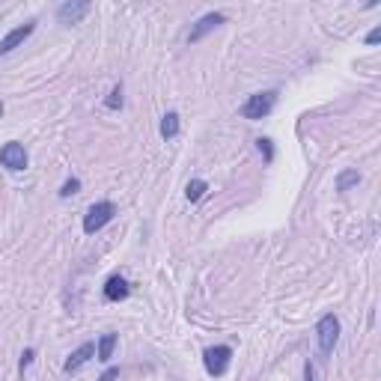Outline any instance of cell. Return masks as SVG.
I'll use <instances>...</instances> for the list:
<instances>
[{
    "label": "cell",
    "instance_id": "1",
    "mask_svg": "<svg viewBox=\"0 0 381 381\" xmlns=\"http://www.w3.org/2000/svg\"><path fill=\"white\" fill-rule=\"evenodd\" d=\"M274 105H277V89H265V93H253V96H248V102L241 105V110L239 114L244 117V119H265L268 114L274 110Z\"/></svg>",
    "mask_w": 381,
    "mask_h": 381
},
{
    "label": "cell",
    "instance_id": "2",
    "mask_svg": "<svg viewBox=\"0 0 381 381\" xmlns=\"http://www.w3.org/2000/svg\"><path fill=\"white\" fill-rule=\"evenodd\" d=\"M117 218V206L110 203V200H98V203H93L87 209V215H84V232L87 235H96L102 227H107L110 221Z\"/></svg>",
    "mask_w": 381,
    "mask_h": 381
},
{
    "label": "cell",
    "instance_id": "3",
    "mask_svg": "<svg viewBox=\"0 0 381 381\" xmlns=\"http://www.w3.org/2000/svg\"><path fill=\"white\" fill-rule=\"evenodd\" d=\"M316 340H319V352L328 357L334 352V345L340 340V319L334 316V313H324L316 324Z\"/></svg>",
    "mask_w": 381,
    "mask_h": 381
},
{
    "label": "cell",
    "instance_id": "4",
    "mask_svg": "<svg viewBox=\"0 0 381 381\" xmlns=\"http://www.w3.org/2000/svg\"><path fill=\"white\" fill-rule=\"evenodd\" d=\"M232 364V349L230 345H209V349L203 352V366H206V373L209 375H227V369Z\"/></svg>",
    "mask_w": 381,
    "mask_h": 381
},
{
    "label": "cell",
    "instance_id": "5",
    "mask_svg": "<svg viewBox=\"0 0 381 381\" xmlns=\"http://www.w3.org/2000/svg\"><path fill=\"white\" fill-rule=\"evenodd\" d=\"M0 164L6 167V170H13V173H21V170H27V152L21 143L15 140H9L0 147Z\"/></svg>",
    "mask_w": 381,
    "mask_h": 381
},
{
    "label": "cell",
    "instance_id": "6",
    "mask_svg": "<svg viewBox=\"0 0 381 381\" xmlns=\"http://www.w3.org/2000/svg\"><path fill=\"white\" fill-rule=\"evenodd\" d=\"M89 15V3L87 0H66V3L57 6V21L66 27L72 24H81V21Z\"/></svg>",
    "mask_w": 381,
    "mask_h": 381
},
{
    "label": "cell",
    "instance_id": "7",
    "mask_svg": "<svg viewBox=\"0 0 381 381\" xmlns=\"http://www.w3.org/2000/svg\"><path fill=\"white\" fill-rule=\"evenodd\" d=\"M221 24H227V15H223V13H206L203 18L197 21L194 27H190V33H188V42H190V45L203 42V39L209 36V33H211V30H218Z\"/></svg>",
    "mask_w": 381,
    "mask_h": 381
},
{
    "label": "cell",
    "instance_id": "8",
    "mask_svg": "<svg viewBox=\"0 0 381 381\" xmlns=\"http://www.w3.org/2000/svg\"><path fill=\"white\" fill-rule=\"evenodd\" d=\"M33 30H36V21H27V24H21L15 30H9L3 39H0V54H9V51H15L21 42H27L33 36Z\"/></svg>",
    "mask_w": 381,
    "mask_h": 381
},
{
    "label": "cell",
    "instance_id": "9",
    "mask_svg": "<svg viewBox=\"0 0 381 381\" xmlns=\"http://www.w3.org/2000/svg\"><path fill=\"white\" fill-rule=\"evenodd\" d=\"M96 357V343H84V345H77V349L69 354V361L63 364V373L66 375H72V373H77L87 361H93Z\"/></svg>",
    "mask_w": 381,
    "mask_h": 381
},
{
    "label": "cell",
    "instance_id": "10",
    "mask_svg": "<svg viewBox=\"0 0 381 381\" xmlns=\"http://www.w3.org/2000/svg\"><path fill=\"white\" fill-rule=\"evenodd\" d=\"M128 295H131V286L122 274H114V277L105 280V298L107 301H126Z\"/></svg>",
    "mask_w": 381,
    "mask_h": 381
},
{
    "label": "cell",
    "instance_id": "11",
    "mask_svg": "<svg viewBox=\"0 0 381 381\" xmlns=\"http://www.w3.org/2000/svg\"><path fill=\"white\" fill-rule=\"evenodd\" d=\"M114 349H117V334H105V337L98 340V345H96V357L102 364H107L110 357H114Z\"/></svg>",
    "mask_w": 381,
    "mask_h": 381
},
{
    "label": "cell",
    "instance_id": "12",
    "mask_svg": "<svg viewBox=\"0 0 381 381\" xmlns=\"http://www.w3.org/2000/svg\"><path fill=\"white\" fill-rule=\"evenodd\" d=\"M176 134H179V114H176V110H167V114L161 117V137L173 140Z\"/></svg>",
    "mask_w": 381,
    "mask_h": 381
},
{
    "label": "cell",
    "instance_id": "13",
    "mask_svg": "<svg viewBox=\"0 0 381 381\" xmlns=\"http://www.w3.org/2000/svg\"><path fill=\"white\" fill-rule=\"evenodd\" d=\"M206 190H209V185L203 182V179H190V182H188V188H185V197L190 200V203H200Z\"/></svg>",
    "mask_w": 381,
    "mask_h": 381
},
{
    "label": "cell",
    "instance_id": "14",
    "mask_svg": "<svg viewBox=\"0 0 381 381\" xmlns=\"http://www.w3.org/2000/svg\"><path fill=\"white\" fill-rule=\"evenodd\" d=\"M357 182H361V173H357V170H343L337 176V190H340V194H345V190H349L352 185H357Z\"/></svg>",
    "mask_w": 381,
    "mask_h": 381
},
{
    "label": "cell",
    "instance_id": "15",
    "mask_svg": "<svg viewBox=\"0 0 381 381\" xmlns=\"http://www.w3.org/2000/svg\"><path fill=\"white\" fill-rule=\"evenodd\" d=\"M105 107L107 110H119L122 107V84H117L114 89H110V96L105 98Z\"/></svg>",
    "mask_w": 381,
    "mask_h": 381
},
{
    "label": "cell",
    "instance_id": "16",
    "mask_svg": "<svg viewBox=\"0 0 381 381\" xmlns=\"http://www.w3.org/2000/svg\"><path fill=\"white\" fill-rule=\"evenodd\" d=\"M256 149L262 152L265 164H271V161H274V147H271V140H268V137H260V140H256Z\"/></svg>",
    "mask_w": 381,
    "mask_h": 381
},
{
    "label": "cell",
    "instance_id": "17",
    "mask_svg": "<svg viewBox=\"0 0 381 381\" xmlns=\"http://www.w3.org/2000/svg\"><path fill=\"white\" fill-rule=\"evenodd\" d=\"M77 190H81V179H66V182H63V188H60V197L66 200V197H72V194H77Z\"/></svg>",
    "mask_w": 381,
    "mask_h": 381
},
{
    "label": "cell",
    "instance_id": "18",
    "mask_svg": "<svg viewBox=\"0 0 381 381\" xmlns=\"http://www.w3.org/2000/svg\"><path fill=\"white\" fill-rule=\"evenodd\" d=\"M33 357H36V352L33 349H24V354H21V364H18V369H21V375H24V369L33 364Z\"/></svg>",
    "mask_w": 381,
    "mask_h": 381
},
{
    "label": "cell",
    "instance_id": "19",
    "mask_svg": "<svg viewBox=\"0 0 381 381\" xmlns=\"http://www.w3.org/2000/svg\"><path fill=\"white\" fill-rule=\"evenodd\" d=\"M304 381H316V366H313V361L304 364Z\"/></svg>",
    "mask_w": 381,
    "mask_h": 381
},
{
    "label": "cell",
    "instance_id": "20",
    "mask_svg": "<svg viewBox=\"0 0 381 381\" xmlns=\"http://www.w3.org/2000/svg\"><path fill=\"white\" fill-rule=\"evenodd\" d=\"M114 378H119V369H117V366H110V369H105V375L98 378V381H114Z\"/></svg>",
    "mask_w": 381,
    "mask_h": 381
},
{
    "label": "cell",
    "instance_id": "21",
    "mask_svg": "<svg viewBox=\"0 0 381 381\" xmlns=\"http://www.w3.org/2000/svg\"><path fill=\"white\" fill-rule=\"evenodd\" d=\"M378 39H381V27H375L373 33H369V36H366V45H375Z\"/></svg>",
    "mask_w": 381,
    "mask_h": 381
},
{
    "label": "cell",
    "instance_id": "22",
    "mask_svg": "<svg viewBox=\"0 0 381 381\" xmlns=\"http://www.w3.org/2000/svg\"><path fill=\"white\" fill-rule=\"evenodd\" d=\"M0 117H3V105H0Z\"/></svg>",
    "mask_w": 381,
    "mask_h": 381
}]
</instances>
